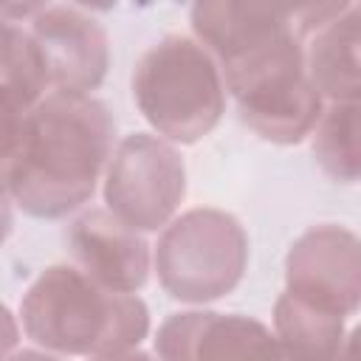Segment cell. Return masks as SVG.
<instances>
[{
  "label": "cell",
  "instance_id": "13",
  "mask_svg": "<svg viewBox=\"0 0 361 361\" xmlns=\"http://www.w3.org/2000/svg\"><path fill=\"white\" fill-rule=\"evenodd\" d=\"M274 336L288 361H338L344 316L316 307L288 290L274 302Z\"/></svg>",
  "mask_w": 361,
  "mask_h": 361
},
{
  "label": "cell",
  "instance_id": "6",
  "mask_svg": "<svg viewBox=\"0 0 361 361\" xmlns=\"http://www.w3.org/2000/svg\"><path fill=\"white\" fill-rule=\"evenodd\" d=\"M186 197V164L161 135H124L104 172L107 209L135 231H158Z\"/></svg>",
  "mask_w": 361,
  "mask_h": 361
},
{
  "label": "cell",
  "instance_id": "14",
  "mask_svg": "<svg viewBox=\"0 0 361 361\" xmlns=\"http://www.w3.org/2000/svg\"><path fill=\"white\" fill-rule=\"evenodd\" d=\"M51 87L45 59L31 39V34L14 23L3 20V51H0V90H3V127L20 121L34 110Z\"/></svg>",
  "mask_w": 361,
  "mask_h": 361
},
{
  "label": "cell",
  "instance_id": "17",
  "mask_svg": "<svg viewBox=\"0 0 361 361\" xmlns=\"http://www.w3.org/2000/svg\"><path fill=\"white\" fill-rule=\"evenodd\" d=\"M87 361H155L149 353L133 347V350H121V353H107V355H93Z\"/></svg>",
  "mask_w": 361,
  "mask_h": 361
},
{
  "label": "cell",
  "instance_id": "2",
  "mask_svg": "<svg viewBox=\"0 0 361 361\" xmlns=\"http://www.w3.org/2000/svg\"><path fill=\"white\" fill-rule=\"evenodd\" d=\"M347 3H195V39L214 56L234 102L307 76V45Z\"/></svg>",
  "mask_w": 361,
  "mask_h": 361
},
{
  "label": "cell",
  "instance_id": "8",
  "mask_svg": "<svg viewBox=\"0 0 361 361\" xmlns=\"http://www.w3.org/2000/svg\"><path fill=\"white\" fill-rule=\"evenodd\" d=\"M285 290L338 316L361 310V237L338 223L302 231L285 254Z\"/></svg>",
  "mask_w": 361,
  "mask_h": 361
},
{
  "label": "cell",
  "instance_id": "18",
  "mask_svg": "<svg viewBox=\"0 0 361 361\" xmlns=\"http://www.w3.org/2000/svg\"><path fill=\"white\" fill-rule=\"evenodd\" d=\"M6 361H65V358H59L56 353H48V350H17V353L6 355Z\"/></svg>",
  "mask_w": 361,
  "mask_h": 361
},
{
  "label": "cell",
  "instance_id": "15",
  "mask_svg": "<svg viewBox=\"0 0 361 361\" xmlns=\"http://www.w3.org/2000/svg\"><path fill=\"white\" fill-rule=\"evenodd\" d=\"M313 158L319 169L336 183L361 180V104L333 102L324 107L313 141Z\"/></svg>",
  "mask_w": 361,
  "mask_h": 361
},
{
  "label": "cell",
  "instance_id": "4",
  "mask_svg": "<svg viewBox=\"0 0 361 361\" xmlns=\"http://www.w3.org/2000/svg\"><path fill=\"white\" fill-rule=\"evenodd\" d=\"M133 99L161 138L197 144L226 113V79L195 37L169 34L138 56Z\"/></svg>",
  "mask_w": 361,
  "mask_h": 361
},
{
  "label": "cell",
  "instance_id": "10",
  "mask_svg": "<svg viewBox=\"0 0 361 361\" xmlns=\"http://www.w3.org/2000/svg\"><path fill=\"white\" fill-rule=\"evenodd\" d=\"M65 245L79 271L116 293H138L149 276V245L141 231L110 209H87L65 228Z\"/></svg>",
  "mask_w": 361,
  "mask_h": 361
},
{
  "label": "cell",
  "instance_id": "11",
  "mask_svg": "<svg viewBox=\"0 0 361 361\" xmlns=\"http://www.w3.org/2000/svg\"><path fill=\"white\" fill-rule=\"evenodd\" d=\"M307 76L330 104H361V3H347L310 37Z\"/></svg>",
  "mask_w": 361,
  "mask_h": 361
},
{
  "label": "cell",
  "instance_id": "3",
  "mask_svg": "<svg viewBox=\"0 0 361 361\" xmlns=\"http://www.w3.org/2000/svg\"><path fill=\"white\" fill-rule=\"evenodd\" d=\"M25 336L56 355H107L138 347L149 333V307L116 293L76 265L45 268L20 299Z\"/></svg>",
  "mask_w": 361,
  "mask_h": 361
},
{
  "label": "cell",
  "instance_id": "7",
  "mask_svg": "<svg viewBox=\"0 0 361 361\" xmlns=\"http://www.w3.org/2000/svg\"><path fill=\"white\" fill-rule=\"evenodd\" d=\"M3 20L20 23L37 42L54 90L90 93L110 68V39L104 25L71 3H11Z\"/></svg>",
  "mask_w": 361,
  "mask_h": 361
},
{
  "label": "cell",
  "instance_id": "5",
  "mask_svg": "<svg viewBox=\"0 0 361 361\" xmlns=\"http://www.w3.org/2000/svg\"><path fill=\"white\" fill-rule=\"evenodd\" d=\"M248 268V234L223 209L197 206L175 217L158 237L155 274L161 288L189 305L228 296Z\"/></svg>",
  "mask_w": 361,
  "mask_h": 361
},
{
  "label": "cell",
  "instance_id": "9",
  "mask_svg": "<svg viewBox=\"0 0 361 361\" xmlns=\"http://www.w3.org/2000/svg\"><path fill=\"white\" fill-rule=\"evenodd\" d=\"M158 361H288L268 324L243 313H169L155 333Z\"/></svg>",
  "mask_w": 361,
  "mask_h": 361
},
{
  "label": "cell",
  "instance_id": "16",
  "mask_svg": "<svg viewBox=\"0 0 361 361\" xmlns=\"http://www.w3.org/2000/svg\"><path fill=\"white\" fill-rule=\"evenodd\" d=\"M338 361H361V324L353 327L350 336L344 338V347H341Z\"/></svg>",
  "mask_w": 361,
  "mask_h": 361
},
{
  "label": "cell",
  "instance_id": "1",
  "mask_svg": "<svg viewBox=\"0 0 361 361\" xmlns=\"http://www.w3.org/2000/svg\"><path fill=\"white\" fill-rule=\"evenodd\" d=\"M116 118L90 93L51 90L3 127V189L20 212L59 220L90 203L113 158Z\"/></svg>",
  "mask_w": 361,
  "mask_h": 361
},
{
  "label": "cell",
  "instance_id": "12",
  "mask_svg": "<svg viewBox=\"0 0 361 361\" xmlns=\"http://www.w3.org/2000/svg\"><path fill=\"white\" fill-rule=\"evenodd\" d=\"M322 113H324L322 93L313 87L310 76H302L296 82L237 102L240 121L262 141L282 147L299 144L307 135H313Z\"/></svg>",
  "mask_w": 361,
  "mask_h": 361
}]
</instances>
